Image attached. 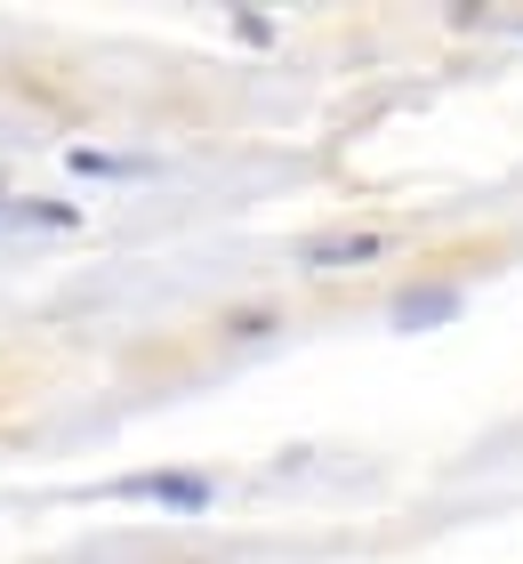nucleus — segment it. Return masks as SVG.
Segmentation results:
<instances>
[{"label":"nucleus","mask_w":523,"mask_h":564,"mask_svg":"<svg viewBox=\"0 0 523 564\" xmlns=\"http://www.w3.org/2000/svg\"><path fill=\"white\" fill-rule=\"evenodd\" d=\"M105 492H121V500H170V508H209V484H201V476H186V468L121 476V484H105Z\"/></svg>","instance_id":"obj_1"},{"label":"nucleus","mask_w":523,"mask_h":564,"mask_svg":"<svg viewBox=\"0 0 523 564\" xmlns=\"http://www.w3.org/2000/svg\"><path fill=\"white\" fill-rule=\"evenodd\" d=\"M379 250H386L379 226H355V235H306L298 259L306 267H362V259H379Z\"/></svg>","instance_id":"obj_2"},{"label":"nucleus","mask_w":523,"mask_h":564,"mask_svg":"<svg viewBox=\"0 0 523 564\" xmlns=\"http://www.w3.org/2000/svg\"><path fill=\"white\" fill-rule=\"evenodd\" d=\"M459 315V291H411V299H395V330H435V323H451Z\"/></svg>","instance_id":"obj_3"},{"label":"nucleus","mask_w":523,"mask_h":564,"mask_svg":"<svg viewBox=\"0 0 523 564\" xmlns=\"http://www.w3.org/2000/svg\"><path fill=\"white\" fill-rule=\"evenodd\" d=\"M65 170H73V177H138L145 162H129V153H97V145H73Z\"/></svg>","instance_id":"obj_4"},{"label":"nucleus","mask_w":523,"mask_h":564,"mask_svg":"<svg viewBox=\"0 0 523 564\" xmlns=\"http://www.w3.org/2000/svg\"><path fill=\"white\" fill-rule=\"evenodd\" d=\"M9 226H48V235H57V226H81V218H73L65 202H17V210H9Z\"/></svg>","instance_id":"obj_5"},{"label":"nucleus","mask_w":523,"mask_h":564,"mask_svg":"<svg viewBox=\"0 0 523 564\" xmlns=\"http://www.w3.org/2000/svg\"><path fill=\"white\" fill-rule=\"evenodd\" d=\"M233 33H242L250 48H266V41H274V24H266V17H258V9H233Z\"/></svg>","instance_id":"obj_6"}]
</instances>
